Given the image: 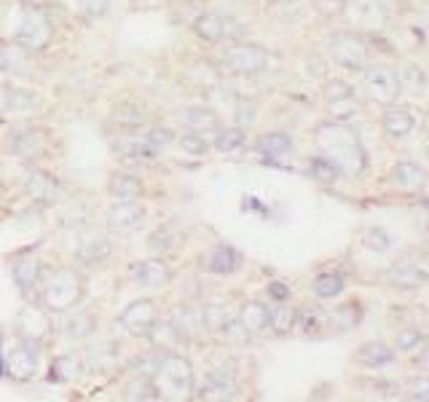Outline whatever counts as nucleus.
<instances>
[{"mask_svg": "<svg viewBox=\"0 0 429 402\" xmlns=\"http://www.w3.org/2000/svg\"><path fill=\"white\" fill-rule=\"evenodd\" d=\"M161 400H188L193 397V365L183 354L167 351L161 354L156 373H153Z\"/></svg>", "mask_w": 429, "mask_h": 402, "instance_id": "1", "label": "nucleus"}, {"mask_svg": "<svg viewBox=\"0 0 429 402\" xmlns=\"http://www.w3.org/2000/svg\"><path fill=\"white\" fill-rule=\"evenodd\" d=\"M84 298V279L72 268H59L41 285V303L54 314L70 311Z\"/></svg>", "mask_w": 429, "mask_h": 402, "instance_id": "2", "label": "nucleus"}, {"mask_svg": "<svg viewBox=\"0 0 429 402\" xmlns=\"http://www.w3.org/2000/svg\"><path fill=\"white\" fill-rule=\"evenodd\" d=\"M201 266H204V271L210 273H233L239 271V266H242V255L233 249V247H226V245H217L212 247L204 258H201Z\"/></svg>", "mask_w": 429, "mask_h": 402, "instance_id": "12", "label": "nucleus"}, {"mask_svg": "<svg viewBox=\"0 0 429 402\" xmlns=\"http://www.w3.org/2000/svg\"><path fill=\"white\" fill-rule=\"evenodd\" d=\"M41 354H43L41 341H35V338H19L16 335V341L11 344L8 354H6V370L19 384L32 381L35 373L41 370Z\"/></svg>", "mask_w": 429, "mask_h": 402, "instance_id": "4", "label": "nucleus"}, {"mask_svg": "<svg viewBox=\"0 0 429 402\" xmlns=\"http://www.w3.org/2000/svg\"><path fill=\"white\" fill-rule=\"evenodd\" d=\"M266 51L257 48V46H247V44H239V46H231L226 51V67L231 72H242V75H252V72H260L266 67Z\"/></svg>", "mask_w": 429, "mask_h": 402, "instance_id": "10", "label": "nucleus"}, {"mask_svg": "<svg viewBox=\"0 0 429 402\" xmlns=\"http://www.w3.org/2000/svg\"><path fill=\"white\" fill-rule=\"evenodd\" d=\"M8 70H11V57H8V54L0 48V75H3V72H8Z\"/></svg>", "mask_w": 429, "mask_h": 402, "instance_id": "38", "label": "nucleus"}, {"mask_svg": "<svg viewBox=\"0 0 429 402\" xmlns=\"http://www.w3.org/2000/svg\"><path fill=\"white\" fill-rule=\"evenodd\" d=\"M94 330H97V316L89 309H75V311L70 309V314L62 322V332L70 341H86L89 335H94Z\"/></svg>", "mask_w": 429, "mask_h": 402, "instance_id": "15", "label": "nucleus"}, {"mask_svg": "<svg viewBox=\"0 0 429 402\" xmlns=\"http://www.w3.org/2000/svg\"><path fill=\"white\" fill-rule=\"evenodd\" d=\"M14 150L19 153V156H25V158L41 156V150H43L41 134H38V131H22V134H16Z\"/></svg>", "mask_w": 429, "mask_h": 402, "instance_id": "30", "label": "nucleus"}, {"mask_svg": "<svg viewBox=\"0 0 429 402\" xmlns=\"http://www.w3.org/2000/svg\"><path fill=\"white\" fill-rule=\"evenodd\" d=\"M38 105V94L30 89H11L0 86V115L6 113H25Z\"/></svg>", "mask_w": 429, "mask_h": 402, "instance_id": "17", "label": "nucleus"}, {"mask_svg": "<svg viewBox=\"0 0 429 402\" xmlns=\"http://www.w3.org/2000/svg\"><path fill=\"white\" fill-rule=\"evenodd\" d=\"M129 273H132L134 285L148 287V290L167 287V285L172 282V268L161 258L134 260V263H132V268H129Z\"/></svg>", "mask_w": 429, "mask_h": 402, "instance_id": "8", "label": "nucleus"}, {"mask_svg": "<svg viewBox=\"0 0 429 402\" xmlns=\"http://www.w3.org/2000/svg\"><path fill=\"white\" fill-rule=\"evenodd\" d=\"M236 391V384L226 370H212L204 378V384L199 389V400H231Z\"/></svg>", "mask_w": 429, "mask_h": 402, "instance_id": "16", "label": "nucleus"}, {"mask_svg": "<svg viewBox=\"0 0 429 402\" xmlns=\"http://www.w3.org/2000/svg\"><path fill=\"white\" fill-rule=\"evenodd\" d=\"M201 314H204V328H207V330H223L226 322L231 319V316L226 314V309H220V306H204Z\"/></svg>", "mask_w": 429, "mask_h": 402, "instance_id": "32", "label": "nucleus"}, {"mask_svg": "<svg viewBox=\"0 0 429 402\" xmlns=\"http://www.w3.org/2000/svg\"><path fill=\"white\" fill-rule=\"evenodd\" d=\"M78 373H81V359L75 354H62L51 365V381H57V384H70L78 378Z\"/></svg>", "mask_w": 429, "mask_h": 402, "instance_id": "25", "label": "nucleus"}, {"mask_svg": "<svg viewBox=\"0 0 429 402\" xmlns=\"http://www.w3.org/2000/svg\"><path fill=\"white\" fill-rule=\"evenodd\" d=\"M148 247L158 255H172V252H177L183 247V233L177 228H172V226H161V228H156L148 236Z\"/></svg>", "mask_w": 429, "mask_h": 402, "instance_id": "21", "label": "nucleus"}, {"mask_svg": "<svg viewBox=\"0 0 429 402\" xmlns=\"http://www.w3.org/2000/svg\"><path fill=\"white\" fill-rule=\"evenodd\" d=\"M124 397H127V400H137V402H140V400H143V402L161 400V394H158L153 378H148V375H137V378H132V381L127 384Z\"/></svg>", "mask_w": 429, "mask_h": 402, "instance_id": "26", "label": "nucleus"}, {"mask_svg": "<svg viewBox=\"0 0 429 402\" xmlns=\"http://www.w3.org/2000/svg\"><path fill=\"white\" fill-rule=\"evenodd\" d=\"M14 330L19 338H35V341H43L49 332H51V311L46 306H35V303H27L22 306V311L14 316Z\"/></svg>", "mask_w": 429, "mask_h": 402, "instance_id": "6", "label": "nucleus"}, {"mask_svg": "<svg viewBox=\"0 0 429 402\" xmlns=\"http://www.w3.org/2000/svg\"><path fill=\"white\" fill-rule=\"evenodd\" d=\"M183 124H186V129H193L199 131V134H214L217 127H220V118L214 113L212 108H207V105H188L183 108Z\"/></svg>", "mask_w": 429, "mask_h": 402, "instance_id": "14", "label": "nucleus"}, {"mask_svg": "<svg viewBox=\"0 0 429 402\" xmlns=\"http://www.w3.org/2000/svg\"><path fill=\"white\" fill-rule=\"evenodd\" d=\"M148 338H151V344L156 346V349H174L177 344H183V338L177 335V330L172 328V322H161L158 319L156 325H153V330L148 332Z\"/></svg>", "mask_w": 429, "mask_h": 402, "instance_id": "27", "label": "nucleus"}, {"mask_svg": "<svg viewBox=\"0 0 429 402\" xmlns=\"http://www.w3.org/2000/svg\"><path fill=\"white\" fill-rule=\"evenodd\" d=\"M269 328H274L276 332H285L287 328H293V311L285 309V306L269 311Z\"/></svg>", "mask_w": 429, "mask_h": 402, "instance_id": "34", "label": "nucleus"}, {"mask_svg": "<svg viewBox=\"0 0 429 402\" xmlns=\"http://www.w3.org/2000/svg\"><path fill=\"white\" fill-rule=\"evenodd\" d=\"M75 8L89 19H97L110 11V0H75Z\"/></svg>", "mask_w": 429, "mask_h": 402, "instance_id": "33", "label": "nucleus"}, {"mask_svg": "<svg viewBox=\"0 0 429 402\" xmlns=\"http://www.w3.org/2000/svg\"><path fill=\"white\" fill-rule=\"evenodd\" d=\"M75 255L86 266H97V263H102L110 255V239L102 236V233H86L84 239H81V245H78V249H75Z\"/></svg>", "mask_w": 429, "mask_h": 402, "instance_id": "18", "label": "nucleus"}, {"mask_svg": "<svg viewBox=\"0 0 429 402\" xmlns=\"http://www.w3.org/2000/svg\"><path fill=\"white\" fill-rule=\"evenodd\" d=\"M239 325L244 328V332H260L269 328V309L260 306V303H247L239 314Z\"/></svg>", "mask_w": 429, "mask_h": 402, "instance_id": "24", "label": "nucleus"}, {"mask_svg": "<svg viewBox=\"0 0 429 402\" xmlns=\"http://www.w3.org/2000/svg\"><path fill=\"white\" fill-rule=\"evenodd\" d=\"M193 32L207 44H220V41H236L244 30L239 27V22L220 14H201L193 22Z\"/></svg>", "mask_w": 429, "mask_h": 402, "instance_id": "7", "label": "nucleus"}, {"mask_svg": "<svg viewBox=\"0 0 429 402\" xmlns=\"http://www.w3.org/2000/svg\"><path fill=\"white\" fill-rule=\"evenodd\" d=\"M148 217L140 201H115V207L108 212V228L115 233H132V231H140Z\"/></svg>", "mask_w": 429, "mask_h": 402, "instance_id": "9", "label": "nucleus"}, {"mask_svg": "<svg viewBox=\"0 0 429 402\" xmlns=\"http://www.w3.org/2000/svg\"><path fill=\"white\" fill-rule=\"evenodd\" d=\"M113 118L115 124L121 127V129H137V127H143L145 124V110L140 105H134V102H121V105H115L113 108Z\"/></svg>", "mask_w": 429, "mask_h": 402, "instance_id": "22", "label": "nucleus"}, {"mask_svg": "<svg viewBox=\"0 0 429 402\" xmlns=\"http://www.w3.org/2000/svg\"><path fill=\"white\" fill-rule=\"evenodd\" d=\"M148 143L156 148L158 153L164 150V148H169V145H174V140H177V134L169 129V127H151V129L143 134Z\"/></svg>", "mask_w": 429, "mask_h": 402, "instance_id": "31", "label": "nucleus"}, {"mask_svg": "<svg viewBox=\"0 0 429 402\" xmlns=\"http://www.w3.org/2000/svg\"><path fill=\"white\" fill-rule=\"evenodd\" d=\"M257 150L266 153V156H285V153L293 150V143H290L287 134L274 131V134H263V137L257 140Z\"/></svg>", "mask_w": 429, "mask_h": 402, "instance_id": "28", "label": "nucleus"}, {"mask_svg": "<svg viewBox=\"0 0 429 402\" xmlns=\"http://www.w3.org/2000/svg\"><path fill=\"white\" fill-rule=\"evenodd\" d=\"M14 282L19 292L30 298L35 290L43 285V263L38 258H30V255H22V258L14 260Z\"/></svg>", "mask_w": 429, "mask_h": 402, "instance_id": "11", "label": "nucleus"}, {"mask_svg": "<svg viewBox=\"0 0 429 402\" xmlns=\"http://www.w3.org/2000/svg\"><path fill=\"white\" fill-rule=\"evenodd\" d=\"M244 143H247V134L239 127H217L212 145L220 153H236L244 148Z\"/></svg>", "mask_w": 429, "mask_h": 402, "instance_id": "23", "label": "nucleus"}, {"mask_svg": "<svg viewBox=\"0 0 429 402\" xmlns=\"http://www.w3.org/2000/svg\"><path fill=\"white\" fill-rule=\"evenodd\" d=\"M51 38H54V30H51L49 16L35 6H25L16 16L14 44L25 51H43L51 44Z\"/></svg>", "mask_w": 429, "mask_h": 402, "instance_id": "3", "label": "nucleus"}, {"mask_svg": "<svg viewBox=\"0 0 429 402\" xmlns=\"http://www.w3.org/2000/svg\"><path fill=\"white\" fill-rule=\"evenodd\" d=\"M27 193L35 201H41V204H51L59 193V183L51 174L41 172V169H32L27 174Z\"/></svg>", "mask_w": 429, "mask_h": 402, "instance_id": "20", "label": "nucleus"}, {"mask_svg": "<svg viewBox=\"0 0 429 402\" xmlns=\"http://www.w3.org/2000/svg\"><path fill=\"white\" fill-rule=\"evenodd\" d=\"M239 121H242V124L255 121V105H239Z\"/></svg>", "mask_w": 429, "mask_h": 402, "instance_id": "36", "label": "nucleus"}, {"mask_svg": "<svg viewBox=\"0 0 429 402\" xmlns=\"http://www.w3.org/2000/svg\"><path fill=\"white\" fill-rule=\"evenodd\" d=\"M269 295H274V298H279V301H282V298H287V290L282 287V282H274L271 287H269Z\"/></svg>", "mask_w": 429, "mask_h": 402, "instance_id": "37", "label": "nucleus"}, {"mask_svg": "<svg viewBox=\"0 0 429 402\" xmlns=\"http://www.w3.org/2000/svg\"><path fill=\"white\" fill-rule=\"evenodd\" d=\"M121 328L134 335V338H148V332L153 330V325L158 322V306L151 298H143V301L129 303L127 309L118 316Z\"/></svg>", "mask_w": 429, "mask_h": 402, "instance_id": "5", "label": "nucleus"}, {"mask_svg": "<svg viewBox=\"0 0 429 402\" xmlns=\"http://www.w3.org/2000/svg\"><path fill=\"white\" fill-rule=\"evenodd\" d=\"M314 290L322 295V298H330V295L341 292V279H338V276H330V273H325V276H319V279H316Z\"/></svg>", "mask_w": 429, "mask_h": 402, "instance_id": "35", "label": "nucleus"}, {"mask_svg": "<svg viewBox=\"0 0 429 402\" xmlns=\"http://www.w3.org/2000/svg\"><path fill=\"white\" fill-rule=\"evenodd\" d=\"M6 373V359H3V354H0V375Z\"/></svg>", "mask_w": 429, "mask_h": 402, "instance_id": "39", "label": "nucleus"}, {"mask_svg": "<svg viewBox=\"0 0 429 402\" xmlns=\"http://www.w3.org/2000/svg\"><path fill=\"white\" fill-rule=\"evenodd\" d=\"M3 16H6V6H3V0H0V22H3Z\"/></svg>", "mask_w": 429, "mask_h": 402, "instance_id": "40", "label": "nucleus"}, {"mask_svg": "<svg viewBox=\"0 0 429 402\" xmlns=\"http://www.w3.org/2000/svg\"><path fill=\"white\" fill-rule=\"evenodd\" d=\"M108 193L115 201H140V196L145 193L143 183L129 172H115L108 183Z\"/></svg>", "mask_w": 429, "mask_h": 402, "instance_id": "19", "label": "nucleus"}, {"mask_svg": "<svg viewBox=\"0 0 429 402\" xmlns=\"http://www.w3.org/2000/svg\"><path fill=\"white\" fill-rule=\"evenodd\" d=\"M169 322H172V328L177 330V335L183 338V344H186V341H196L201 332H207L201 309H188V306H180V309L172 314Z\"/></svg>", "mask_w": 429, "mask_h": 402, "instance_id": "13", "label": "nucleus"}, {"mask_svg": "<svg viewBox=\"0 0 429 402\" xmlns=\"http://www.w3.org/2000/svg\"><path fill=\"white\" fill-rule=\"evenodd\" d=\"M174 143L183 148V153L186 156H204L207 150H210V143H207V137L204 134H199V131L193 129H186Z\"/></svg>", "mask_w": 429, "mask_h": 402, "instance_id": "29", "label": "nucleus"}]
</instances>
